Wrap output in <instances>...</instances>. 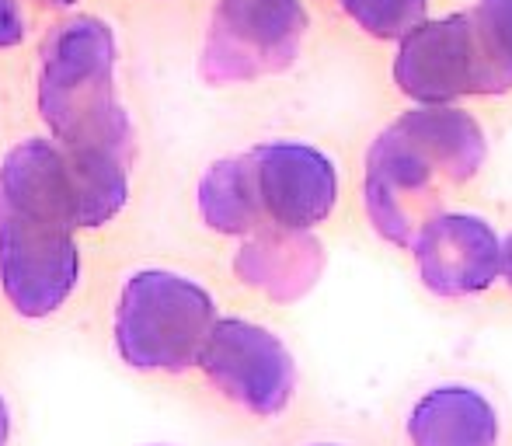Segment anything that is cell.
Returning a JSON list of instances; mask_svg holds the SVG:
<instances>
[{
  "label": "cell",
  "instance_id": "obj_1",
  "mask_svg": "<svg viewBox=\"0 0 512 446\" xmlns=\"http://www.w3.org/2000/svg\"><path fill=\"white\" fill-rule=\"evenodd\" d=\"M81 206L67 150L21 140L0 161V286L21 318L56 314L81 283Z\"/></svg>",
  "mask_w": 512,
  "mask_h": 446
},
{
  "label": "cell",
  "instance_id": "obj_2",
  "mask_svg": "<svg viewBox=\"0 0 512 446\" xmlns=\"http://www.w3.org/2000/svg\"><path fill=\"white\" fill-rule=\"evenodd\" d=\"M115 63V32L95 14L67 18L46 35L35 95L42 122L60 147L129 154L133 126L119 102Z\"/></svg>",
  "mask_w": 512,
  "mask_h": 446
},
{
  "label": "cell",
  "instance_id": "obj_3",
  "mask_svg": "<svg viewBox=\"0 0 512 446\" xmlns=\"http://www.w3.org/2000/svg\"><path fill=\"white\" fill-rule=\"evenodd\" d=\"M216 300L182 272L140 269L115 304V349L140 373H185L199 366L216 328Z\"/></svg>",
  "mask_w": 512,
  "mask_h": 446
},
{
  "label": "cell",
  "instance_id": "obj_4",
  "mask_svg": "<svg viewBox=\"0 0 512 446\" xmlns=\"http://www.w3.org/2000/svg\"><path fill=\"white\" fill-rule=\"evenodd\" d=\"M398 91L415 105H457L512 91V70L485 46L471 11L425 18L398 42L391 63Z\"/></svg>",
  "mask_w": 512,
  "mask_h": 446
},
{
  "label": "cell",
  "instance_id": "obj_5",
  "mask_svg": "<svg viewBox=\"0 0 512 446\" xmlns=\"http://www.w3.org/2000/svg\"><path fill=\"white\" fill-rule=\"evenodd\" d=\"M310 14L304 0H216L203 46L213 84L258 81L297 63Z\"/></svg>",
  "mask_w": 512,
  "mask_h": 446
},
{
  "label": "cell",
  "instance_id": "obj_6",
  "mask_svg": "<svg viewBox=\"0 0 512 446\" xmlns=\"http://www.w3.org/2000/svg\"><path fill=\"white\" fill-rule=\"evenodd\" d=\"M199 370L220 398L255 419H276L297 391V363L276 332L244 318H220Z\"/></svg>",
  "mask_w": 512,
  "mask_h": 446
},
{
  "label": "cell",
  "instance_id": "obj_7",
  "mask_svg": "<svg viewBox=\"0 0 512 446\" xmlns=\"http://www.w3.org/2000/svg\"><path fill=\"white\" fill-rule=\"evenodd\" d=\"M443 175L391 126L366 150L363 206L373 230L394 248H411L443 213Z\"/></svg>",
  "mask_w": 512,
  "mask_h": 446
},
{
  "label": "cell",
  "instance_id": "obj_8",
  "mask_svg": "<svg viewBox=\"0 0 512 446\" xmlns=\"http://www.w3.org/2000/svg\"><path fill=\"white\" fill-rule=\"evenodd\" d=\"M265 227L314 230L338 203V171L328 154L300 140H269L248 150Z\"/></svg>",
  "mask_w": 512,
  "mask_h": 446
},
{
  "label": "cell",
  "instance_id": "obj_9",
  "mask_svg": "<svg viewBox=\"0 0 512 446\" xmlns=\"http://www.w3.org/2000/svg\"><path fill=\"white\" fill-rule=\"evenodd\" d=\"M418 279L443 300L485 293L502 276V241L474 213H439L411 244Z\"/></svg>",
  "mask_w": 512,
  "mask_h": 446
},
{
  "label": "cell",
  "instance_id": "obj_10",
  "mask_svg": "<svg viewBox=\"0 0 512 446\" xmlns=\"http://www.w3.org/2000/svg\"><path fill=\"white\" fill-rule=\"evenodd\" d=\"M234 272L244 286L258 290L276 304L307 297L324 272V244L310 230L262 227L244 237L234 255Z\"/></svg>",
  "mask_w": 512,
  "mask_h": 446
},
{
  "label": "cell",
  "instance_id": "obj_11",
  "mask_svg": "<svg viewBox=\"0 0 512 446\" xmlns=\"http://www.w3.org/2000/svg\"><path fill=\"white\" fill-rule=\"evenodd\" d=\"M398 136L443 175V182L464 185L481 171L488 140L481 122L460 105H415L391 122Z\"/></svg>",
  "mask_w": 512,
  "mask_h": 446
},
{
  "label": "cell",
  "instance_id": "obj_12",
  "mask_svg": "<svg viewBox=\"0 0 512 446\" xmlns=\"http://www.w3.org/2000/svg\"><path fill=\"white\" fill-rule=\"evenodd\" d=\"M499 412L467 384L425 391L408 415L411 446H499Z\"/></svg>",
  "mask_w": 512,
  "mask_h": 446
},
{
  "label": "cell",
  "instance_id": "obj_13",
  "mask_svg": "<svg viewBox=\"0 0 512 446\" xmlns=\"http://www.w3.org/2000/svg\"><path fill=\"white\" fill-rule=\"evenodd\" d=\"M199 217L213 234L223 237H251L265 227L248 154L220 157L209 164L199 182Z\"/></svg>",
  "mask_w": 512,
  "mask_h": 446
},
{
  "label": "cell",
  "instance_id": "obj_14",
  "mask_svg": "<svg viewBox=\"0 0 512 446\" xmlns=\"http://www.w3.org/2000/svg\"><path fill=\"white\" fill-rule=\"evenodd\" d=\"M335 7L359 32L380 42H401L429 18V0H335Z\"/></svg>",
  "mask_w": 512,
  "mask_h": 446
},
{
  "label": "cell",
  "instance_id": "obj_15",
  "mask_svg": "<svg viewBox=\"0 0 512 446\" xmlns=\"http://www.w3.org/2000/svg\"><path fill=\"white\" fill-rule=\"evenodd\" d=\"M485 46L506 70H512V0H478L471 7Z\"/></svg>",
  "mask_w": 512,
  "mask_h": 446
},
{
  "label": "cell",
  "instance_id": "obj_16",
  "mask_svg": "<svg viewBox=\"0 0 512 446\" xmlns=\"http://www.w3.org/2000/svg\"><path fill=\"white\" fill-rule=\"evenodd\" d=\"M28 35V18L21 0H0V49L21 46Z\"/></svg>",
  "mask_w": 512,
  "mask_h": 446
},
{
  "label": "cell",
  "instance_id": "obj_17",
  "mask_svg": "<svg viewBox=\"0 0 512 446\" xmlns=\"http://www.w3.org/2000/svg\"><path fill=\"white\" fill-rule=\"evenodd\" d=\"M7 440H11V408L0 394V446H7Z\"/></svg>",
  "mask_w": 512,
  "mask_h": 446
},
{
  "label": "cell",
  "instance_id": "obj_18",
  "mask_svg": "<svg viewBox=\"0 0 512 446\" xmlns=\"http://www.w3.org/2000/svg\"><path fill=\"white\" fill-rule=\"evenodd\" d=\"M502 279L512 286V234L502 241Z\"/></svg>",
  "mask_w": 512,
  "mask_h": 446
},
{
  "label": "cell",
  "instance_id": "obj_19",
  "mask_svg": "<svg viewBox=\"0 0 512 446\" xmlns=\"http://www.w3.org/2000/svg\"><path fill=\"white\" fill-rule=\"evenodd\" d=\"M46 4H53V7H74L77 0H46Z\"/></svg>",
  "mask_w": 512,
  "mask_h": 446
},
{
  "label": "cell",
  "instance_id": "obj_20",
  "mask_svg": "<svg viewBox=\"0 0 512 446\" xmlns=\"http://www.w3.org/2000/svg\"><path fill=\"white\" fill-rule=\"evenodd\" d=\"M317 446H335V443H317Z\"/></svg>",
  "mask_w": 512,
  "mask_h": 446
}]
</instances>
